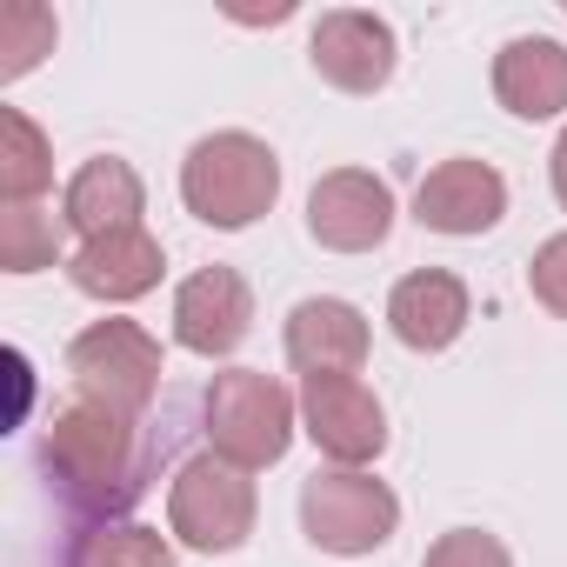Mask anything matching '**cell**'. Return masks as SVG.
I'll return each mask as SVG.
<instances>
[{
	"mask_svg": "<svg viewBox=\"0 0 567 567\" xmlns=\"http://www.w3.org/2000/svg\"><path fill=\"white\" fill-rule=\"evenodd\" d=\"M48 181H54L48 134H41L21 107H8V114H0V200H8V207H28L34 194H48Z\"/></svg>",
	"mask_w": 567,
	"mask_h": 567,
	"instance_id": "17",
	"label": "cell"
},
{
	"mask_svg": "<svg viewBox=\"0 0 567 567\" xmlns=\"http://www.w3.org/2000/svg\"><path fill=\"white\" fill-rule=\"evenodd\" d=\"M494 101L514 121H554L567 107V48L547 34H520L494 54Z\"/></svg>",
	"mask_w": 567,
	"mask_h": 567,
	"instance_id": "14",
	"label": "cell"
},
{
	"mask_svg": "<svg viewBox=\"0 0 567 567\" xmlns=\"http://www.w3.org/2000/svg\"><path fill=\"white\" fill-rule=\"evenodd\" d=\"M141 174L127 167V161H114V154H101V161H87L74 181H68V194H61V220L81 234V240H101V234H127V227H141Z\"/></svg>",
	"mask_w": 567,
	"mask_h": 567,
	"instance_id": "16",
	"label": "cell"
},
{
	"mask_svg": "<svg viewBox=\"0 0 567 567\" xmlns=\"http://www.w3.org/2000/svg\"><path fill=\"white\" fill-rule=\"evenodd\" d=\"M280 194V161L267 141L254 134H207L194 141V154L181 161V200L194 220L234 234V227H254Z\"/></svg>",
	"mask_w": 567,
	"mask_h": 567,
	"instance_id": "2",
	"label": "cell"
},
{
	"mask_svg": "<svg viewBox=\"0 0 567 567\" xmlns=\"http://www.w3.org/2000/svg\"><path fill=\"white\" fill-rule=\"evenodd\" d=\"M254 328V295H247V280L234 267H200L181 280V295H174V341L200 361H220L247 341Z\"/></svg>",
	"mask_w": 567,
	"mask_h": 567,
	"instance_id": "10",
	"label": "cell"
},
{
	"mask_svg": "<svg viewBox=\"0 0 567 567\" xmlns=\"http://www.w3.org/2000/svg\"><path fill=\"white\" fill-rule=\"evenodd\" d=\"M288 361L301 374H361L368 368V321L348 301H301L288 315Z\"/></svg>",
	"mask_w": 567,
	"mask_h": 567,
	"instance_id": "15",
	"label": "cell"
},
{
	"mask_svg": "<svg viewBox=\"0 0 567 567\" xmlns=\"http://www.w3.org/2000/svg\"><path fill=\"white\" fill-rule=\"evenodd\" d=\"M207 441L234 467H274L295 441V394L260 368H227L207 388Z\"/></svg>",
	"mask_w": 567,
	"mask_h": 567,
	"instance_id": "3",
	"label": "cell"
},
{
	"mask_svg": "<svg viewBox=\"0 0 567 567\" xmlns=\"http://www.w3.org/2000/svg\"><path fill=\"white\" fill-rule=\"evenodd\" d=\"M547 174H554V200L567 207V127H560V141H554V154H547Z\"/></svg>",
	"mask_w": 567,
	"mask_h": 567,
	"instance_id": "23",
	"label": "cell"
},
{
	"mask_svg": "<svg viewBox=\"0 0 567 567\" xmlns=\"http://www.w3.org/2000/svg\"><path fill=\"white\" fill-rule=\"evenodd\" d=\"M68 374H74V394L141 421L161 394V341L134 321H94L87 334L68 341Z\"/></svg>",
	"mask_w": 567,
	"mask_h": 567,
	"instance_id": "4",
	"label": "cell"
},
{
	"mask_svg": "<svg viewBox=\"0 0 567 567\" xmlns=\"http://www.w3.org/2000/svg\"><path fill=\"white\" fill-rule=\"evenodd\" d=\"M134 427L141 421H127V414H114V408H101L87 394L54 408V421L41 434V467H48V481H54L68 514L114 527L141 501L147 461H141V434Z\"/></svg>",
	"mask_w": 567,
	"mask_h": 567,
	"instance_id": "1",
	"label": "cell"
},
{
	"mask_svg": "<svg viewBox=\"0 0 567 567\" xmlns=\"http://www.w3.org/2000/svg\"><path fill=\"white\" fill-rule=\"evenodd\" d=\"M394 520H401L394 487L361 467H328L301 487V527L321 554H374L388 547Z\"/></svg>",
	"mask_w": 567,
	"mask_h": 567,
	"instance_id": "5",
	"label": "cell"
},
{
	"mask_svg": "<svg viewBox=\"0 0 567 567\" xmlns=\"http://www.w3.org/2000/svg\"><path fill=\"white\" fill-rule=\"evenodd\" d=\"M167 527L200 554H234L254 534V481H247V467H234L220 454L187 461L174 474V487H167Z\"/></svg>",
	"mask_w": 567,
	"mask_h": 567,
	"instance_id": "6",
	"label": "cell"
},
{
	"mask_svg": "<svg viewBox=\"0 0 567 567\" xmlns=\"http://www.w3.org/2000/svg\"><path fill=\"white\" fill-rule=\"evenodd\" d=\"M308 61L341 94H381L394 81V28L381 14H361V8H334L315 21Z\"/></svg>",
	"mask_w": 567,
	"mask_h": 567,
	"instance_id": "9",
	"label": "cell"
},
{
	"mask_svg": "<svg viewBox=\"0 0 567 567\" xmlns=\"http://www.w3.org/2000/svg\"><path fill=\"white\" fill-rule=\"evenodd\" d=\"M527 288H534V301H540L547 315L567 321V234L540 240V254H534V267H527Z\"/></svg>",
	"mask_w": 567,
	"mask_h": 567,
	"instance_id": "22",
	"label": "cell"
},
{
	"mask_svg": "<svg viewBox=\"0 0 567 567\" xmlns=\"http://www.w3.org/2000/svg\"><path fill=\"white\" fill-rule=\"evenodd\" d=\"M507 214V181L487 161H441L427 167V181L414 187V220L434 234H487Z\"/></svg>",
	"mask_w": 567,
	"mask_h": 567,
	"instance_id": "11",
	"label": "cell"
},
{
	"mask_svg": "<svg viewBox=\"0 0 567 567\" xmlns=\"http://www.w3.org/2000/svg\"><path fill=\"white\" fill-rule=\"evenodd\" d=\"M74 567H174L167 540L154 527H134V520H114V527H94L74 554Z\"/></svg>",
	"mask_w": 567,
	"mask_h": 567,
	"instance_id": "18",
	"label": "cell"
},
{
	"mask_svg": "<svg viewBox=\"0 0 567 567\" xmlns=\"http://www.w3.org/2000/svg\"><path fill=\"white\" fill-rule=\"evenodd\" d=\"M421 567H514V560H507V547H501L494 534H481V527H454V534H441V540L427 547Z\"/></svg>",
	"mask_w": 567,
	"mask_h": 567,
	"instance_id": "21",
	"label": "cell"
},
{
	"mask_svg": "<svg viewBox=\"0 0 567 567\" xmlns=\"http://www.w3.org/2000/svg\"><path fill=\"white\" fill-rule=\"evenodd\" d=\"M308 234L334 254H368L394 234V194L368 167H334L308 194Z\"/></svg>",
	"mask_w": 567,
	"mask_h": 567,
	"instance_id": "8",
	"label": "cell"
},
{
	"mask_svg": "<svg viewBox=\"0 0 567 567\" xmlns=\"http://www.w3.org/2000/svg\"><path fill=\"white\" fill-rule=\"evenodd\" d=\"M61 260V227L41 220L34 207H8L0 214V267L8 274H34V267H54Z\"/></svg>",
	"mask_w": 567,
	"mask_h": 567,
	"instance_id": "19",
	"label": "cell"
},
{
	"mask_svg": "<svg viewBox=\"0 0 567 567\" xmlns=\"http://www.w3.org/2000/svg\"><path fill=\"white\" fill-rule=\"evenodd\" d=\"M161 240L147 227H127V234H101V240H81L68 274H74V288L87 301H141L161 288Z\"/></svg>",
	"mask_w": 567,
	"mask_h": 567,
	"instance_id": "13",
	"label": "cell"
},
{
	"mask_svg": "<svg viewBox=\"0 0 567 567\" xmlns=\"http://www.w3.org/2000/svg\"><path fill=\"white\" fill-rule=\"evenodd\" d=\"M41 54H54V14L48 8H8L0 14V81H21Z\"/></svg>",
	"mask_w": 567,
	"mask_h": 567,
	"instance_id": "20",
	"label": "cell"
},
{
	"mask_svg": "<svg viewBox=\"0 0 567 567\" xmlns=\"http://www.w3.org/2000/svg\"><path fill=\"white\" fill-rule=\"evenodd\" d=\"M467 315H474L467 308V288H461V274H447V267H421V274L394 280V295H388V328L414 354L454 348L461 328H467Z\"/></svg>",
	"mask_w": 567,
	"mask_h": 567,
	"instance_id": "12",
	"label": "cell"
},
{
	"mask_svg": "<svg viewBox=\"0 0 567 567\" xmlns=\"http://www.w3.org/2000/svg\"><path fill=\"white\" fill-rule=\"evenodd\" d=\"M301 421H308L315 447L341 467H361L388 447V414H381L374 388L354 374H301Z\"/></svg>",
	"mask_w": 567,
	"mask_h": 567,
	"instance_id": "7",
	"label": "cell"
}]
</instances>
